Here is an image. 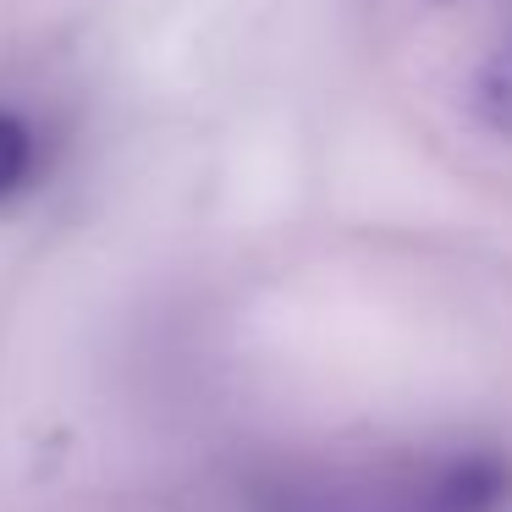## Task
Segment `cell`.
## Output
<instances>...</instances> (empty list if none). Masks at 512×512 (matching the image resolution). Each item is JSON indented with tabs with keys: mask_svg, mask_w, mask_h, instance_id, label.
<instances>
[{
	"mask_svg": "<svg viewBox=\"0 0 512 512\" xmlns=\"http://www.w3.org/2000/svg\"><path fill=\"white\" fill-rule=\"evenodd\" d=\"M45 171V133L23 105L0 100V204L17 199L23 188H34V177Z\"/></svg>",
	"mask_w": 512,
	"mask_h": 512,
	"instance_id": "cell-2",
	"label": "cell"
},
{
	"mask_svg": "<svg viewBox=\"0 0 512 512\" xmlns=\"http://www.w3.org/2000/svg\"><path fill=\"white\" fill-rule=\"evenodd\" d=\"M468 105H474V122L485 127V133H496L512 144V39L501 50H490L485 67L474 72Z\"/></svg>",
	"mask_w": 512,
	"mask_h": 512,
	"instance_id": "cell-3",
	"label": "cell"
},
{
	"mask_svg": "<svg viewBox=\"0 0 512 512\" xmlns=\"http://www.w3.org/2000/svg\"><path fill=\"white\" fill-rule=\"evenodd\" d=\"M430 512H501L512 507V457L501 452H452L430 468L424 490Z\"/></svg>",
	"mask_w": 512,
	"mask_h": 512,
	"instance_id": "cell-1",
	"label": "cell"
}]
</instances>
